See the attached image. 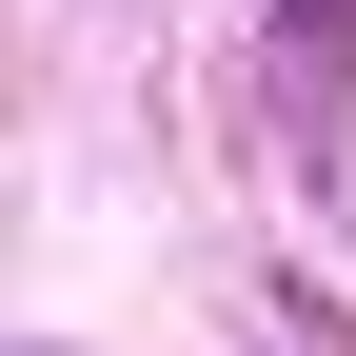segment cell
<instances>
[{
  "label": "cell",
  "mask_w": 356,
  "mask_h": 356,
  "mask_svg": "<svg viewBox=\"0 0 356 356\" xmlns=\"http://www.w3.org/2000/svg\"><path fill=\"white\" fill-rule=\"evenodd\" d=\"M277 60H297V79L337 99V79H356V0H277Z\"/></svg>",
  "instance_id": "6da1fadb"
}]
</instances>
